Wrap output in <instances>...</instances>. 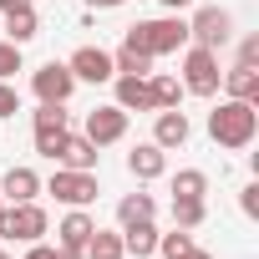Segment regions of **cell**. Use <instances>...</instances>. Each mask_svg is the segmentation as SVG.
<instances>
[{"label": "cell", "mask_w": 259, "mask_h": 259, "mask_svg": "<svg viewBox=\"0 0 259 259\" xmlns=\"http://www.w3.org/2000/svg\"><path fill=\"white\" fill-rule=\"evenodd\" d=\"M224 87H229L234 102H259V71H254V66H234V71H224Z\"/></svg>", "instance_id": "cell-17"}, {"label": "cell", "mask_w": 259, "mask_h": 259, "mask_svg": "<svg viewBox=\"0 0 259 259\" xmlns=\"http://www.w3.org/2000/svg\"><path fill=\"white\" fill-rule=\"evenodd\" d=\"M36 133H66V112H61V102H41V112H36Z\"/></svg>", "instance_id": "cell-25"}, {"label": "cell", "mask_w": 259, "mask_h": 259, "mask_svg": "<svg viewBox=\"0 0 259 259\" xmlns=\"http://www.w3.org/2000/svg\"><path fill=\"white\" fill-rule=\"evenodd\" d=\"M16 71H21V46L16 41H0V81L16 76Z\"/></svg>", "instance_id": "cell-27"}, {"label": "cell", "mask_w": 259, "mask_h": 259, "mask_svg": "<svg viewBox=\"0 0 259 259\" xmlns=\"http://www.w3.org/2000/svg\"><path fill=\"white\" fill-rule=\"evenodd\" d=\"M127 46H138V51H148V56L183 51V46H188V21H178V16H163V21H138V26H127Z\"/></svg>", "instance_id": "cell-2"}, {"label": "cell", "mask_w": 259, "mask_h": 259, "mask_svg": "<svg viewBox=\"0 0 259 259\" xmlns=\"http://www.w3.org/2000/svg\"><path fill=\"white\" fill-rule=\"evenodd\" d=\"M254 61H259V41H254V36H249V41H244V46H239V66H254Z\"/></svg>", "instance_id": "cell-31"}, {"label": "cell", "mask_w": 259, "mask_h": 259, "mask_svg": "<svg viewBox=\"0 0 259 259\" xmlns=\"http://www.w3.org/2000/svg\"><path fill=\"white\" fill-rule=\"evenodd\" d=\"M61 138H66V133H36V153L56 163V153H61Z\"/></svg>", "instance_id": "cell-28"}, {"label": "cell", "mask_w": 259, "mask_h": 259, "mask_svg": "<svg viewBox=\"0 0 259 259\" xmlns=\"http://www.w3.org/2000/svg\"><path fill=\"white\" fill-rule=\"evenodd\" d=\"M163 168H168V158H163L158 143H143V148L127 153V173H133V178H158Z\"/></svg>", "instance_id": "cell-13"}, {"label": "cell", "mask_w": 259, "mask_h": 259, "mask_svg": "<svg viewBox=\"0 0 259 259\" xmlns=\"http://www.w3.org/2000/svg\"><path fill=\"white\" fill-rule=\"evenodd\" d=\"M66 66H71L76 81H112V76H117V66H112V56H107L102 46H81Z\"/></svg>", "instance_id": "cell-9"}, {"label": "cell", "mask_w": 259, "mask_h": 259, "mask_svg": "<svg viewBox=\"0 0 259 259\" xmlns=\"http://www.w3.org/2000/svg\"><path fill=\"white\" fill-rule=\"evenodd\" d=\"M51 193H56L61 203H71V208H87V203L97 198V178H92V173H76V168H56Z\"/></svg>", "instance_id": "cell-7"}, {"label": "cell", "mask_w": 259, "mask_h": 259, "mask_svg": "<svg viewBox=\"0 0 259 259\" xmlns=\"http://www.w3.org/2000/svg\"><path fill=\"white\" fill-rule=\"evenodd\" d=\"M26 259H56V249H46V244H31V254Z\"/></svg>", "instance_id": "cell-32"}, {"label": "cell", "mask_w": 259, "mask_h": 259, "mask_svg": "<svg viewBox=\"0 0 259 259\" xmlns=\"http://www.w3.org/2000/svg\"><path fill=\"white\" fill-rule=\"evenodd\" d=\"M148 97H153V112H163V107H178V97H183V81H178V76H168V71H153V76H148Z\"/></svg>", "instance_id": "cell-18"}, {"label": "cell", "mask_w": 259, "mask_h": 259, "mask_svg": "<svg viewBox=\"0 0 259 259\" xmlns=\"http://www.w3.org/2000/svg\"><path fill=\"white\" fill-rule=\"evenodd\" d=\"M0 11H6V16L11 11H31V0H0Z\"/></svg>", "instance_id": "cell-33"}, {"label": "cell", "mask_w": 259, "mask_h": 259, "mask_svg": "<svg viewBox=\"0 0 259 259\" xmlns=\"http://www.w3.org/2000/svg\"><path fill=\"white\" fill-rule=\"evenodd\" d=\"M219 81H224V71H219V51H208V46H188V56H183V87H188L193 97H213Z\"/></svg>", "instance_id": "cell-3"}, {"label": "cell", "mask_w": 259, "mask_h": 259, "mask_svg": "<svg viewBox=\"0 0 259 259\" xmlns=\"http://www.w3.org/2000/svg\"><path fill=\"white\" fill-rule=\"evenodd\" d=\"M81 254H87V259H122V234H102V229H92V239H87Z\"/></svg>", "instance_id": "cell-20"}, {"label": "cell", "mask_w": 259, "mask_h": 259, "mask_svg": "<svg viewBox=\"0 0 259 259\" xmlns=\"http://www.w3.org/2000/svg\"><path fill=\"white\" fill-rule=\"evenodd\" d=\"M0 259H11V254H0Z\"/></svg>", "instance_id": "cell-37"}, {"label": "cell", "mask_w": 259, "mask_h": 259, "mask_svg": "<svg viewBox=\"0 0 259 259\" xmlns=\"http://www.w3.org/2000/svg\"><path fill=\"white\" fill-rule=\"evenodd\" d=\"M122 254H133V259L158 254V229H153V219H143V224H122Z\"/></svg>", "instance_id": "cell-12"}, {"label": "cell", "mask_w": 259, "mask_h": 259, "mask_svg": "<svg viewBox=\"0 0 259 259\" xmlns=\"http://www.w3.org/2000/svg\"><path fill=\"white\" fill-rule=\"evenodd\" d=\"M0 193H6L11 203H31V198L41 193V178H36L31 168H11V173H6V183H0Z\"/></svg>", "instance_id": "cell-16"}, {"label": "cell", "mask_w": 259, "mask_h": 259, "mask_svg": "<svg viewBox=\"0 0 259 259\" xmlns=\"http://www.w3.org/2000/svg\"><path fill=\"white\" fill-rule=\"evenodd\" d=\"M6 31H11L16 46H26V41L36 36V11H11V16H6Z\"/></svg>", "instance_id": "cell-24"}, {"label": "cell", "mask_w": 259, "mask_h": 259, "mask_svg": "<svg viewBox=\"0 0 259 259\" xmlns=\"http://www.w3.org/2000/svg\"><path fill=\"white\" fill-rule=\"evenodd\" d=\"M153 143H158V148H183V143H188V117H183L178 107H163V112H158Z\"/></svg>", "instance_id": "cell-11"}, {"label": "cell", "mask_w": 259, "mask_h": 259, "mask_svg": "<svg viewBox=\"0 0 259 259\" xmlns=\"http://www.w3.org/2000/svg\"><path fill=\"white\" fill-rule=\"evenodd\" d=\"M254 133H259V107L254 102H234L229 97V102H219L208 112V138L219 148H249Z\"/></svg>", "instance_id": "cell-1"}, {"label": "cell", "mask_w": 259, "mask_h": 259, "mask_svg": "<svg viewBox=\"0 0 259 259\" xmlns=\"http://www.w3.org/2000/svg\"><path fill=\"white\" fill-rule=\"evenodd\" d=\"M117 219H122V224H143V219H153V198H148V193H127V198L117 203Z\"/></svg>", "instance_id": "cell-21"}, {"label": "cell", "mask_w": 259, "mask_h": 259, "mask_svg": "<svg viewBox=\"0 0 259 259\" xmlns=\"http://www.w3.org/2000/svg\"><path fill=\"white\" fill-rule=\"evenodd\" d=\"M92 229H97V224H92L81 208H76V213H66V219H61V229H56V249H87Z\"/></svg>", "instance_id": "cell-14"}, {"label": "cell", "mask_w": 259, "mask_h": 259, "mask_svg": "<svg viewBox=\"0 0 259 259\" xmlns=\"http://www.w3.org/2000/svg\"><path fill=\"white\" fill-rule=\"evenodd\" d=\"M208 193V178L198 173V168H183L178 178H173V198H203Z\"/></svg>", "instance_id": "cell-22"}, {"label": "cell", "mask_w": 259, "mask_h": 259, "mask_svg": "<svg viewBox=\"0 0 259 259\" xmlns=\"http://www.w3.org/2000/svg\"><path fill=\"white\" fill-rule=\"evenodd\" d=\"M117 107L122 112H153V97H148V76H117Z\"/></svg>", "instance_id": "cell-15"}, {"label": "cell", "mask_w": 259, "mask_h": 259, "mask_svg": "<svg viewBox=\"0 0 259 259\" xmlns=\"http://www.w3.org/2000/svg\"><path fill=\"white\" fill-rule=\"evenodd\" d=\"M46 234V208L31 198V203H16L6 208V239H21V244H36Z\"/></svg>", "instance_id": "cell-6"}, {"label": "cell", "mask_w": 259, "mask_h": 259, "mask_svg": "<svg viewBox=\"0 0 259 259\" xmlns=\"http://www.w3.org/2000/svg\"><path fill=\"white\" fill-rule=\"evenodd\" d=\"M163 6H168V11H183V6H193V0H163Z\"/></svg>", "instance_id": "cell-36"}, {"label": "cell", "mask_w": 259, "mask_h": 259, "mask_svg": "<svg viewBox=\"0 0 259 259\" xmlns=\"http://www.w3.org/2000/svg\"><path fill=\"white\" fill-rule=\"evenodd\" d=\"M0 208H6V203H0Z\"/></svg>", "instance_id": "cell-38"}, {"label": "cell", "mask_w": 259, "mask_h": 259, "mask_svg": "<svg viewBox=\"0 0 259 259\" xmlns=\"http://www.w3.org/2000/svg\"><path fill=\"white\" fill-rule=\"evenodd\" d=\"M229 36H234V16H229V11H219V6H208V11H198V16L188 21V41H193V46L219 51Z\"/></svg>", "instance_id": "cell-4"}, {"label": "cell", "mask_w": 259, "mask_h": 259, "mask_svg": "<svg viewBox=\"0 0 259 259\" xmlns=\"http://www.w3.org/2000/svg\"><path fill=\"white\" fill-rule=\"evenodd\" d=\"M112 66H117L122 76H153V56L138 51V46H127V41H122V51L112 56Z\"/></svg>", "instance_id": "cell-19"}, {"label": "cell", "mask_w": 259, "mask_h": 259, "mask_svg": "<svg viewBox=\"0 0 259 259\" xmlns=\"http://www.w3.org/2000/svg\"><path fill=\"white\" fill-rule=\"evenodd\" d=\"M203 213H208L203 198H173V224H178V229H198Z\"/></svg>", "instance_id": "cell-23"}, {"label": "cell", "mask_w": 259, "mask_h": 259, "mask_svg": "<svg viewBox=\"0 0 259 259\" xmlns=\"http://www.w3.org/2000/svg\"><path fill=\"white\" fill-rule=\"evenodd\" d=\"M92 11H112V6H122V0H87Z\"/></svg>", "instance_id": "cell-35"}, {"label": "cell", "mask_w": 259, "mask_h": 259, "mask_svg": "<svg viewBox=\"0 0 259 259\" xmlns=\"http://www.w3.org/2000/svg\"><path fill=\"white\" fill-rule=\"evenodd\" d=\"M56 163H61V168H76V173H92V168H97V143H92L87 133H81V138H71V133H66V138H61Z\"/></svg>", "instance_id": "cell-10"}, {"label": "cell", "mask_w": 259, "mask_h": 259, "mask_svg": "<svg viewBox=\"0 0 259 259\" xmlns=\"http://www.w3.org/2000/svg\"><path fill=\"white\" fill-rule=\"evenodd\" d=\"M173 259H208V254H203V249L193 244V249H183V254H173Z\"/></svg>", "instance_id": "cell-34"}, {"label": "cell", "mask_w": 259, "mask_h": 259, "mask_svg": "<svg viewBox=\"0 0 259 259\" xmlns=\"http://www.w3.org/2000/svg\"><path fill=\"white\" fill-rule=\"evenodd\" d=\"M16 112H21V92L0 81V117H16Z\"/></svg>", "instance_id": "cell-29"}, {"label": "cell", "mask_w": 259, "mask_h": 259, "mask_svg": "<svg viewBox=\"0 0 259 259\" xmlns=\"http://www.w3.org/2000/svg\"><path fill=\"white\" fill-rule=\"evenodd\" d=\"M122 133H127V112H122V107H92V112H87V138H92L97 148L122 143Z\"/></svg>", "instance_id": "cell-8"}, {"label": "cell", "mask_w": 259, "mask_h": 259, "mask_svg": "<svg viewBox=\"0 0 259 259\" xmlns=\"http://www.w3.org/2000/svg\"><path fill=\"white\" fill-rule=\"evenodd\" d=\"M239 208H244V213H249V219H254V213H259V183H249V188H244V193H239Z\"/></svg>", "instance_id": "cell-30"}, {"label": "cell", "mask_w": 259, "mask_h": 259, "mask_svg": "<svg viewBox=\"0 0 259 259\" xmlns=\"http://www.w3.org/2000/svg\"><path fill=\"white\" fill-rule=\"evenodd\" d=\"M71 87H76V76H71V66H66V61H46V66L31 76V92H36L41 102H61V107H66Z\"/></svg>", "instance_id": "cell-5"}, {"label": "cell", "mask_w": 259, "mask_h": 259, "mask_svg": "<svg viewBox=\"0 0 259 259\" xmlns=\"http://www.w3.org/2000/svg\"><path fill=\"white\" fill-rule=\"evenodd\" d=\"M158 249L173 259V254H183V249H193V234L188 229H173V234H158Z\"/></svg>", "instance_id": "cell-26"}]
</instances>
